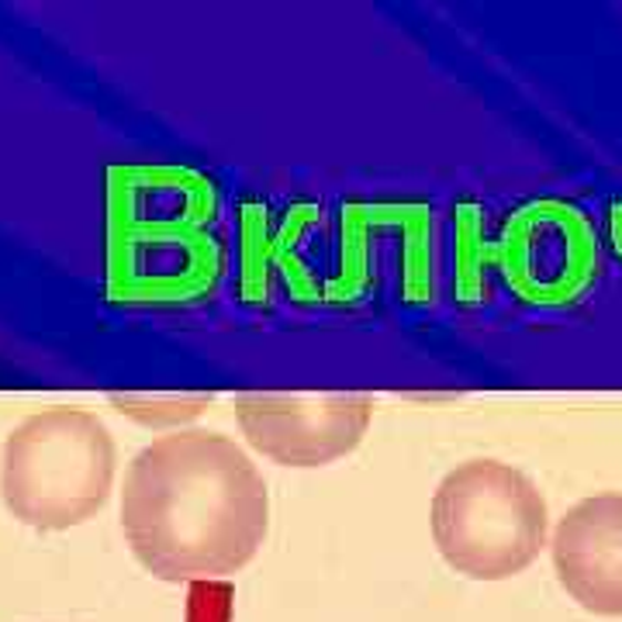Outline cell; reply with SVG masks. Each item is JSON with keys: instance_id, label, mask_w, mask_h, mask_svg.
Returning <instances> with one entry per match:
<instances>
[{"instance_id": "6da1fadb", "label": "cell", "mask_w": 622, "mask_h": 622, "mask_svg": "<svg viewBox=\"0 0 622 622\" xmlns=\"http://www.w3.org/2000/svg\"><path fill=\"white\" fill-rule=\"evenodd\" d=\"M267 526V480L221 433L159 436L128 467L122 529L135 560L159 581L232 578L260 553Z\"/></svg>"}, {"instance_id": "52a82bcc", "label": "cell", "mask_w": 622, "mask_h": 622, "mask_svg": "<svg viewBox=\"0 0 622 622\" xmlns=\"http://www.w3.org/2000/svg\"><path fill=\"white\" fill-rule=\"evenodd\" d=\"M553 571L563 591L595 615H622V495L578 501L553 532Z\"/></svg>"}, {"instance_id": "7a4b0ae2", "label": "cell", "mask_w": 622, "mask_h": 622, "mask_svg": "<svg viewBox=\"0 0 622 622\" xmlns=\"http://www.w3.org/2000/svg\"><path fill=\"white\" fill-rule=\"evenodd\" d=\"M215 190L174 166L111 169L107 291L115 301H187L221 270Z\"/></svg>"}, {"instance_id": "ba28073f", "label": "cell", "mask_w": 622, "mask_h": 622, "mask_svg": "<svg viewBox=\"0 0 622 622\" xmlns=\"http://www.w3.org/2000/svg\"><path fill=\"white\" fill-rule=\"evenodd\" d=\"M115 402L125 415L146 422V426H180V422H190L201 415L211 398L208 394H194V398H180V394H169V398H135V394H115Z\"/></svg>"}, {"instance_id": "277c9868", "label": "cell", "mask_w": 622, "mask_h": 622, "mask_svg": "<svg viewBox=\"0 0 622 622\" xmlns=\"http://www.w3.org/2000/svg\"><path fill=\"white\" fill-rule=\"evenodd\" d=\"M433 543L457 574L505 581L547 547V501L532 480L501 460H467L449 470L429 508Z\"/></svg>"}, {"instance_id": "5b68a950", "label": "cell", "mask_w": 622, "mask_h": 622, "mask_svg": "<svg viewBox=\"0 0 622 622\" xmlns=\"http://www.w3.org/2000/svg\"><path fill=\"white\" fill-rule=\"evenodd\" d=\"M498 263L522 301L543 308L571 304L599 277L595 229L568 201H529L505 221Z\"/></svg>"}, {"instance_id": "3957f363", "label": "cell", "mask_w": 622, "mask_h": 622, "mask_svg": "<svg viewBox=\"0 0 622 622\" xmlns=\"http://www.w3.org/2000/svg\"><path fill=\"white\" fill-rule=\"evenodd\" d=\"M115 488V439L80 408H45L4 443L0 495L11 516L42 532L94 519Z\"/></svg>"}, {"instance_id": "8992f818", "label": "cell", "mask_w": 622, "mask_h": 622, "mask_svg": "<svg viewBox=\"0 0 622 622\" xmlns=\"http://www.w3.org/2000/svg\"><path fill=\"white\" fill-rule=\"evenodd\" d=\"M246 443L280 467H325L350 457L374 422L366 394H242Z\"/></svg>"}]
</instances>
